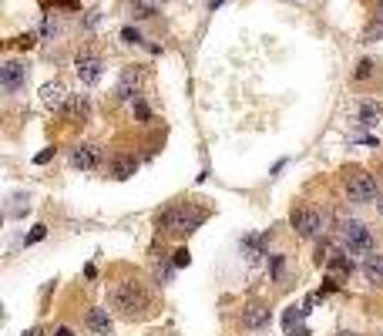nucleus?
I'll list each match as a JSON object with an SVG mask.
<instances>
[{
    "instance_id": "15",
    "label": "nucleus",
    "mask_w": 383,
    "mask_h": 336,
    "mask_svg": "<svg viewBox=\"0 0 383 336\" xmlns=\"http://www.w3.org/2000/svg\"><path fill=\"white\" fill-rule=\"evenodd\" d=\"M377 41H383V7L370 17L367 27H363V44H377Z\"/></svg>"
},
{
    "instance_id": "34",
    "label": "nucleus",
    "mask_w": 383,
    "mask_h": 336,
    "mask_svg": "<svg viewBox=\"0 0 383 336\" xmlns=\"http://www.w3.org/2000/svg\"><path fill=\"white\" fill-rule=\"evenodd\" d=\"M50 336H74V333H71L67 326H57V330H54V333H50Z\"/></svg>"
},
{
    "instance_id": "13",
    "label": "nucleus",
    "mask_w": 383,
    "mask_h": 336,
    "mask_svg": "<svg viewBox=\"0 0 383 336\" xmlns=\"http://www.w3.org/2000/svg\"><path fill=\"white\" fill-rule=\"evenodd\" d=\"M263 246H266V235H246V239H242V255H246L249 262H259V259L266 255Z\"/></svg>"
},
{
    "instance_id": "22",
    "label": "nucleus",
    "mask_w": 383,
    "mask_h": 336,
    "mask_svg": "<svg viewBox=\"0 0 383 336\" xmlns=\"http://www.w3.org/2000/svg\"><path fill=\"white\" fill-rule=\"evenodd\" d=\"M88 111V98H81V94H71V101H67V108H64V115H84Z\"/></svg>"
},
{
    "instance_id": "7",
    "label": "nucleus",
    "mask_w": 383,
    "mask_h": 336,
    "mask_svg": "<svg viewBox=\"0 0 383 336\" xmlns=\"http://www.w3.org/2000/svg\"><path fill=\"white\" fill-rule=\"evenodd\" d=\"M24 81H27V64H20V61H7V64L0 67V84H4L7 94L20 91Z\"/></svg>"
},
{
    "instance_id": "12",
    "label": "nucleus",
    "mask_w": 383,
    "mask_h": 336,
    "mask_svg": "<svg viewBox=\"0 0 383 336\" xmlns=\"http://www.w3.org/2000/svg\"><path fill=\"white\" fill-rule=\"evenodd\" d=\"M363 276H367V283L383 286V255L380 252H373V255L363 259Z\"/></svg>"
},
{
    "instance_id": "14",
    "label": "nucleus",
    "mask_w": 383,
    "mask_h": 336,
    "mask_svg": "<svg viewBox=\"0 0 383 336\" xmlns=\"http://www.w3.org/2000/svg\"><path fill=\"white\" fill-rule=\"evenodd\" d=\"M88 326L95 330V333H101V336H108L111 333V316H108V309H88Z\"/></svg>"
},
{
    "instance_id": "17",
    "label": "nucleus",
    "mask_w": 383,
    "mask_h": 336,
    "mask_svg": "<svg viewBox=\"0 0 383 336\" xmlns=\"http://www.w3.org/2000/svg\"><path fill=\"white\" fill-rule=\"evenodd\" d=\"M27 212H31V199L24 192H17L14 199H11V205H7V218H24Z\"/></svg>"
},
{
    "instance_id": "20",
    "label": "nucleus",
    "mask_w": 383,
    "mask_h": 336,
    "mask_svg": "<svg viewBox=\"0 0 383 336\" xmlns=\"http://www.w3.org/2000/svg\"><path fill=\"white\" fill-rule=\"evenodd\" d=\"M306 313H309V309H302V306H289V309H286V316H283V326H286V333H293V330H300L296 323H300V319L306 316Z\"/></svg>"
},
{
    "instance_id": "2",
    "label": "nucleus",
    "mask_w": 383,
    "mask_h": 336,
    "mask_svg": "<svg viewBox=\"0 0 383 336\" xmlns=\"http://www.w3.org/2000/svg\"><path fill=\"white\" fill-rule=\"evenodd\" d=\"M205 218H209V212L188 202V205H168L165 212H158L155 222H158V229H165L172 235H188V232H195Z\"/></svg>"
},
{
    "instance_id": "28",
    "label": "nucleus",
    "mask_w": 383,
    "mask_h": 336,
    "mask_svg": "<svg viewBox=\"0 0 383 336\" xmlns=\"http://www.w3.org/2000/svg\"><path fill=\"white\" fill-rule=\"evenodd\" d=\"M132 14L138 20H145V17H151V4H132Z\"/></svg>"
},
{
    "instance_id": "26",
    "label": "nucleus",
    "mask_w": 383,
    "mask_h": 336,
    "mask_svg": "<svg viewBox=\"0 0 383 336\" xmlns=\"http://www.w3.org/2000/svg\"><path fill=\"white\" fill-rule=\"evenodd\" d=\"M132 104H134V115L141 118V121H148V118H151V111H148V104H145V101H141V98H134V101H132Z\"/></svg>"
},
{
    "instance_id": "36",
    "label": "nucleus",
    "mask_w": 383,
    "mask_h": 336,
    "mask_svg": "<svg viewBox=\"0 0 383 336\" xmlns=\"http://www.w3.org/2000/svg\"><path fill=\"white\" fill-rule=\"evenodd\" d=\"M377 209H380V216H383V192L377 195Z\"/></svg>"
},
{
    "instance_id": "32",
    "label": "nucleus",
    "mask_w": 383,
    "mask_h": 336,
    "mask_svg": "<svg viewBox=\"0 0 383 336\" xmlns=\"http://www.w3.org/2000/svg\"><path fill=\"white\" fill-rule=\"evenodd\" d=\"M14 44H17V48H34V34H24V37H17Z\"/></svg>"
},
{
    "instance_id": "39",
    "label": "nucleus",
    "mask_w": 383,
    "mask_h": 336,
    "mask_svg": "<svg viewBox=\"0 0 383 336\" xmlns=\"http://www.w3.org/2000/svg\"><path fill=\"white\" fill-rule=\"evenodd\" d=\"M340 336H353V333H340Z\"/></svg>"
},
{
    "instance_id": "40",
    "label": "nucleus",
    "mask_w": 383,
    "mask_h": 336,
    "mask_svg": "<svg viewBox=\"0 0 383 336\" xmlns=\"http://www.w3.org/2000/svg\"><path fill=\"white\" fill-rule=\"evenodd\" d=\"M162 4H165V0H162Z\"/></svg>"
},
{
    "instance_id": "24",
    "label": "nucleus",
    "mask_w": 383,
    "mask_h": 336,
    "mask_svg": "<svg viewBox=\"0 0 383 336\" xmlns=\"http://www.w3.org/2000/svg\"><path fill=\"white\" fill-rule=\"evenodd\" d=\"M373 71H377V64H373L370 57H363V61L356 64V71H353V78H356V81H367V78H373Z\"/></svg>"
},
{
    "instance_id": "33",
    "label": "nucleus",
    "mask_w": 383,
    "mask_h": 336,
    "mask_svg": "<svg viewBox=\"0 0 383 336\" xmlns=\"http://www.w3.org/2000/svg\"><path fill=\"white\" fill-rule=\"evenodd\" d=\"M24 336H48L41 326H31V330H24Z\"/></svg>"
},
{
    "instance_id": "23",
    "label": "nucleus",
    "mask_w": 383,
    "mask_h": 336,
    "mask_svg": "<svg viewBox=\"0 0 383 336\" xmlns=\"http://www.w3.org/2000/svg\"><path fill=\"white\" fill-rule=\"evenodd\" d=\"M333 255H336V246H333V242H326V239H323V242L316 246V262H319V266H326V262H330Z\"/></svg>"
},
{
    "instance_id": "25",
    "label": "nucleus",
    "mask_w": 383,
    "mask_h": 336,
    "mask_svg": "<svg viewBox=\"0 0 383 336\" xmlns=\"http://www.w3.org/2000/svg\"><path fill=\"white\" fill-rule=\"evenodd\" d=\"M44 235H48V225H34V229H31V235H27L24 242H27V246H34V242H41Z\"/></svg>"
},
{
    "instance_id": "38",
    "label": "nucleus",
    "mask_w": 383,
    "mask_h": 336,
    "mask_svg": "<svg viewBox=\"0 0 383 336\" xmlns=\"http://www.w3.org/2000/svg\"><path fill=\"white\" fill-rule=\"evenodd\" d=\"M61 4H64V7H78V0H61Z\"/></svg>"
},
{
    "instance_id": "31",
    "label": "nucleus",
    "mask_w": 383,
    "mask_h": 336,
    "mask_svg": "<svg viewBox=\"0 0 383 336\" xmlns=\"http://www.w3.org/2000/svg\"><path fill=\"white\" fill-rule=\"evenodd\" d=\"M50 158H54V148H44L41 155H37V158H34V162H37V165H48Z\"/></svg>"
},
{
    "instance_id": "1",
    "label": "nucleus",
    "mask_w": 383,
    "mask_h": 336,
    "mask_svg": "<svg viewBox=\"0 0 383 336\" xmlns=\"http://www.w3.org/2000/svg\"><path fill=\"white\" fill-rule=\"evenodd\" d=\"M108 302L115 306L118 313H125V316H134V313H145L151 306V293L145 289V283H138V279H121L108 289Z\"/></svg>"
},
{
    "instance_id": "3",
    "label": "nucleus",
    "mask_w": 383,
    "mask_h": 336,
    "mask_svg": "<svg viewBox=\"0 0 383 336\" xmlns=\"http://www.w3.org/2000/svg\"><path fill=\"white\" fill-rule=\"evenodd\" d=\"M340 235H343V252H350V255H373V232L363 222H356V218L343 222Z\"/></svg>"
},
{
    "instance_id": "11",
    "label": "nucleus",
    "mask_w": 383,
    "mask_h": 336,
    "mask_svg": "<svg viewBox=\"0 0 383 336\" xmlns=\"http://www.w3.org/2000/svg\"><path fill=\"white\" fill-rule=\"evenodd\" d=\"M269 306H259V302H256V306H249V309H246V313H242V326H246V330H263V326H269Z\"/></svg>"
},
{
    "instance_id": "9",
    "label": "nucleus",
    "mask_w": 383,
    "mask_h": 336,
    "mask_svg": "<svg viewBox=\"0 0 383 336\" xmlns=\"http://www.w3.org/2000/svg\"><path fill=\"white\" fill-rule=\"evenodd\" d=\"M71 165L81 168V172H91V168L101 165V148L98 145H78L71 151Z\"/></svg>"
},
{
    "instance_id": "35",
    "label": "nucleus",
    "mask_w": 383,
    "mask_h": 336,
    "mask_svg": "<svg viewBox=\"0 0 383 336\" xmlns=\"http://www.w3.org/2000/svg\"><path fill=\"white\" fill-rule=\"evenodd\" d=\"M289 336H309V330H302V326H300V330H293Z\"/></svg>"
},
{
    "instance_id": "5",
    "label": "nucleus",
    "mask_w": 383,
    "mask_h": 336,
    "mask_svg": "<svg viewBox=\"0 0 383 336\" xmlns=\"http://www.w3.org/2000/svg\"><path fill=\"white\" fill-rule=\"evenodd\" d=\"M289 225H293L302 239H316V235L326 229L323 212H316L313 205H300V209H293V212H289Z\"/></svg>"
},
{
    "instance_id": "16",
    "label": "nucleus",
    "mask_w": 383,
    "mask_h": 336,
    "mask_svg": "<svg viewBox=\"0 0 383 336\" xmlns=\"http://www.w3.org/2000/svg\"><path fill=\"white\" fill-rule=\"evenodd\" d=\"M380 115H383V108L377 104V101H363V104H360V111H356V121H360L363 128H370V125H377V121H380Z\"/></svg>"
},
{
    "instance_id": "10",
    "label": "nucleus",
    "mask_w": 383,
    "mask_h": 336,
    "mask_svg": "<svg viewBox=\"0 0 383 336\" xmlns=\"http://www.w3.org/2000/svg\"><path fill=\"white\" fill-rule=\"evenodd\" d=\"M138 88H141V67H125L121 71V81H118V98H128L134 101L138 98Z\"/></svg>"
},
{
    "instance_id": "37",
    "label": "nucleus",
    "mask_w": 383,
    "mask_h": 336,
    "mask_svg": "<svg viewBox=\"0 0 383 336\" xmlns=\"http://www.w3.org/2000/svg\"><path fill=\"white\" fill-rule=\"evenodd\" d=\"M218 4H225V0H209V7H212V10H216Z\"/></svg>"
},
{
    "instance_id": "29",
    "label": "nucleus",
    "mask_w": 383,
    "mask_h": 336,
    "mask_svg": "<svg viewBox=\"0 0 383 336\" xmlns=\"http://www.w3.org/2000/svg\"><path fill=\"white\" fill-rule=\"evenodd\" d=\"M121 41H125V44H138V41H141V34L134 31V27H125V31H121Z\"/></svg>"
},
{
    "instance_id": "8",
    "label": "nucleus",
    "mask_w": 383,
    "mask_h": 336,
    "mask_svg": "<svg viewBox=\"0 0 383 336\" xmlns=\"http://www.w3.org/2000/svg\"><path fill=\"white\" fill-rule=\"evenodd\" d=\"M41 101H44V108H50V111H64L67 101H71L67 84L64 81H48L44 88H41Z\"/></svg>"
},
{
    "instance_id": "18",
    "label": "nucleus",
    "mask_w": 383,
    "mask_h": 336,
    "mask_svg": "<svg viewBox=\"0 0 383 336\" xmlns=\"http://www.w3.org/2000/svg\"><path fill=\"white\" fill-rule=\"evenodd\" d=\"M326 269H330V272H336V276H350V272H353L350 252H336L333 259H330V262H326Z\"/></svg>"
},
{
    "instance_id": "4",
    "label": "nucleus",
    "mask_w": 383,
    "mask_h": 336,
    "mask_svg": "<svg viewBox=\"0 0 383 336\" xmlns=\"http://www.w3.org/2000/svg\"><path fill=\"white\" fill-rule=\"evenodd\" d=\"M343 188H347V199L350 202H373L380 195L377 178H373L370 172H363V168H350L347 178H343Z\"/></svg>"
},
{
    "instance_id": "6",
    "label": "nucleus",
    "mask_w": 383,
    "mask_h": 336,
    "mask_svg": "<svg viewBox=\"0 0 383 336\" xmlns=\"http://www.w3.org/2000/svg\"><path fill=\"white\" fill-rule=\"evenodd\" d=\"M74 71H78V81L81 84H98L101 74H104V61H101L98 54L84 50V54H78V61H74Z\"/></svg>"
},
{
    "instance_id": "21",
    "label": "nucleus",
    "mask_w": 383,
    "mask_h": 336,
    "mask_svg": "<svg viewBox=\"0 0 383 336\" xmlns=\"http://www.w3.org/2000/svg\"><path fill=\"white\" fill-rule=\"evenodd\" d=\"M134 168H138V162H134V158H118L111 172H115V178H132Z\"/></svg>"
},
{
    "instance_id": "27",
    "label": "nucleus",
    "mask_w": 383,
    "mask_h": 336,
    "mask_svg": "<svg viewBox=\"0 0 383 336\" xmlns=\"http://www.w3.org/2000/svg\"><path fill=\"white\" fill-rule=\"evenodd\" d=\"M283 266H286L283 255H272V262H269V272H272V276L279 279V276H283Z\"/></svg>"
},
{
    "instance_id": "19",
    "label": "nucleus",
    "mask_w": 383,
    "mask_h": 336,
    "mask_svg": "<svg viewBox=\"0 0 383 336\" xmlns=\"http://www.w3.org/2000/svg\"><path fill=\"white\" fill-rule=\"evenodd\" d=\"M175 269H179V266H175V262H168V259H151V272H155V279H158V283H168Z\"/></svg>"
},
{
    "instance_id": "30",
    "label": "nucleus",
    "mask_w": 383,
    "mask_h": 336,
    "mask_svg": "<svg viewBox=\"0 0 383 336\" xmlns=\"http://www.w3.org/2000/svg\"><path fill=\"white\" fill-rule=\"evenodd\" d=\"M188 259H192V255H188V249H175V259H172V262L182 269V266H188Z\"/></svg>"
}]
</instances>
